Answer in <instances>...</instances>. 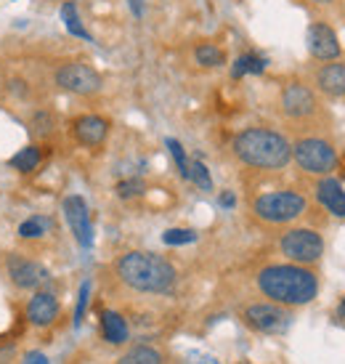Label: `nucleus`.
I'll use <instances>...</instances> for the list:
<instances>
[{"instance_id": "nucleus-5", "label": "nucleus", "mask_w": 345, "mask_h": 364, "mask_svg": "<svg viewBox=\"0 0 345 364\" xmlns=\"http://www.w3.org/2000/svg\"><path fill=\"white\" fill-rule=\"evenodd\" d=\"M292 157L297 168L311 176H329L337 168V152L335 146L319 139V136H308V139H297L292 146Z\"/></svg>"}, {"instance_id": "nucleus-24", "label": "nucleus", "mask_w": 345, "mask_h": 364, "mask_svg": "<svg viewBox=\"0 0 345 364\" xmlns=\"http://www.w3.org/2000/svg\"><path fill=\"white\" fill-rule=\"evenodd\" d=\"M117 364H163V356L152 346H136L133 351L122 356Z\"/></svg>"}, {"instance_id": "nucleus-13", "label": "nucleus", "mask_w": 345, "mask_h": 364, "mask_svg": "<svg viewBox=\"0 0 345 364\" xmlns=\"http://www.w3.org/2000/svg\"><path fill=\"white\" fill-rule=\"evenodd\" d=\"M72 136L75 141L82 144V146H102L109 136V120L102 117V114H80L72 120Z\"/></svg>"}, {"instance_id": "nucleus-12", "label": "nucleus", "mask_w": 345, "mask_h": 364, "mask_svg": "<svg viewBox=\"0 0 345 364\" xmlns=\"http://www.w3.org/2000/svg\"><path fill=\"white\" fill-rule=\"evenodd\" d=\"M244 319L250 327L261 330V333H282L290 324V314L282 306L274 304H255L244 311Z\"/></svg>"}, {"instance_id": "nucleus-1", "label": "nucleus", "mask_w": 345, "mask_h": 364, "mask_svg": "<svg viewBox=\"0 0 345 364\" xmlns=\"http://www.w3.org/2000/svg\"><path fill=\"white\" fill-rule=\"evenodd\" d=\"M258 287L274 304L305 306L319 293V279L308 266L279 263V266H265L263 272L258 274Z\"/></svg>"}, {"instance_id": "nucleus-6", "label": "nucleus", "mask_w": 345, "mask_h": 364, "mask_svg": "<svg viewBox=\"0 0 345 364\" xmlns=\"http://www.w3.org/2000/svg\"><path fill=\"white\" fill-rule=\"evenodd\" d=\"M53 82L59 85L61 91L75 93V96H93L102 91V75L93 70L91 64L85 61H64L53 72Z\"/></svg>"}, {"instance_id": "nucleus-9", "label": "nucleus", "mask_w": 345, "mask_h": 364, "mask_svg": "<svg viewBox=\"0 0 345 364\" xmlns=\"http://www.w3.org/2000/svg\"><path fill=\"white\" fill-rule=\"evenodd\" d=\"M305 41H308L311 56L319 61H337L343 56V46L337 41V32L332 30L329 24H324V21H314V24L308 27Z\"/></svg>"}, {"instance_id": "nucleus-33", "label": "nucleus", "mask_w": 345, "mask_h": 364, "mask_svg": "<svg viewBox=\"0 0 345 364\" xmlns=\"http://www.w3.org/2000/svg\"><path fill=\"white\" fill-rule=\"evenodd\" d=\"M340 316H343V319H345V301H343V304H340Z\"/></svg>"}, {"instance_id": "nucleus-34", "label": "nucleus", "mask_w": 345, "mask_h": 364, "mask_svg": "<svg viewBox=\"0 0 345 364\" xmlns=\"http://www.w3.org/2000/svg\"><path fill=\"white\" fill-rule=\"evenodd\" d=\"M314 3H332V0H314Z\"/></svg>"}, {"instance_id": "nucleus-32", "label": "nucleus", "mask_w": 345, "mask_h": 364, "mask_svg": "<svg viewBox=\"0 0 345 364\" xmlns=\"http://www.w3.org/2000/svg\"><path fill=\"white\" fill-rule=\"evenodd\" d=\"M234 203H236V197H234L231 192L221 194V205H224V208H234Z\"/></svg>"}, {"instance_id": "nucleus-11", "label": "nucleus", "mask_w": 345, "mask_h": 364, "mask_svg": "<svg viewBox=\"0 0 345 364\" xmlns=\"http://www.w3.org/2000/svg\"><path fill=\"white\" fill-rule=\"evenodd\" d=\"M64 218L70 223L75 240L82 245V247H91L93 245V223H91V213H88V205L82 197L72 194L64 200Z\"/></svg>"}, {"instance_id": "nucleus-15", "label": "nucleus", "mask_w": 345, "mask_h": 364, "mask_svg": "<svg viewBox=\"0 0 345 364\" xmlns=\"http://www.w3.org/2000/svg\"><path fill=\"white\" fill-rule=\"evenodd\" d=\"M56 314H59V301L51 293H35L27 304V319L38 327L51 324L56 319Z\"/></svg>"}, {"instance_id": "nucleus-23", "label": "nucleus", "mask_w": 345, "mask_h": 364, "mask_svg": "<svg viewBox=\"0 0 345 364\" xmlns=\"http://www.w3.org/2000/svg\"><path fill=\"white\" fill-rule=\"evenodd\" d=\"M56 128V117L48 109H38L30 120V133L35 139H48Z\"/></svg>"}, {"instance_id": "nucleus-10", "label": "nucleus", "mask_w": 345, "mask_h": 364, "mask_svg": "<svg viewBox=\"0 0 345 364\" xmlns=\"http://www.w3.org/2000/svg\"><path fill=\"white\" fill-rule=\"evenodd\" d=\"M6 269H9L11 282L16 284L19 290H40L43 284L48 282V269L40 266L38 261L21 258V255H11Z\"/></svg>"}, {"instance_id": "nucleus-14", "label": "nucleus", "mask_w": 345, "mask_h": 364, "mask_svg": "<svg viewBox=\"0 0 345 364\" xmlns=\"http://www.w3.org/2000/svg\"><path fill=\"white\" fill-rule=\"evenodd\" d=\"M316 88L329 96V99H340L345 96V64L343 61H329L322 70L316 72Z\"/></svg>"}, {"instance_id": "nucleus-3", "label": "nucleus", "mask_w": 345, "mask_h": 364, "mask_svg": "<svg viewBox=\"0 0 345 364\" xmlns=\"http://www.w3.org/2000/svg\"><path fill=\"white\" fill-rule=\"evenodd\" d=\"M117 277L138 293H170L175 284V269L154 253L133 250L117 261Z\"/></svg>"}, {"instance_id": "nucleus-30", "label": "nucleus", "mask_w": 345, "mask_h": 364, "mask_svg": "<svg viewBox=\"0 0 345 364\" xmlns=\"http://www.w3.org/2000/svg\"><path fill=\"white\" fill-rule=\"evenodd\" d=\"M24 364H48V359L43 354H38V351H32V354L24 356Z\"/></svg>"}, {"instance_id": "nucleus-22", "label": "nucleus", "mask_w": 345, "mask_h": 364, "mask_svg": "<svg viewBox=\"0 0 345 364\" xmlns=\"http://www.w3.org/2000/svg\"><path fill=\"white\" fill-rule=\"evenodd\" d=\"M53 221L51 218H45V215H32L27 221L19 226V237L21 240H40L43 234L51 232Z\"/></svg>"}, {"instance_id": "nucleus-28", "label": "nucleus", "mask_w": 345, "mask_h": 364, "mask_svg": "<svg viewBox=\"0 0 345 364\" xmlns=\"http://www.w3.org/2000/svg\"><path fill=\"white\" fill-rule=\"evenodd\" d=\"M141 192H143V181H141V178H128V181L117 183V197H122V200L138 197Z\"/></svg>"}, {"instance_id": "nucleus-29", "label": "nucleus", "mask_w": 345, "mask_h": 364, "mask_svg": "<svg viewBox=\"0 0 345 364\" xmlns=\"http://www.w3.org/2000/svg\"><path fill=\"white\" fill-rule=\"evenodd\" d=\"M88 295H91V282H82L80 287V298H77V314H75V322H82V314H85V306H88Z\"/></svg>"}, {"instance_id": "nucleus-8", "label": "nucleus", "mask_w": 345, "mask_h": 364, "mask_svg": "<svg viewBox=\"0 0 345 364\" xmlns=\"http://www.w3.org/2000/svg\"><path fill=\"white\" fill-rule=\"evenodd\" d=\"M282 112L290 120H308L319 112V99L303 82H287L282 88Z\"/></svg>"}, {"instance_id": "nucleus-2", "label": "nucleus", "mask_w": 345, "mask_h": 364, "mask_svg": "<svg viewBox=\"0 0 345 364\" xmlns=\"http://www.w3.org/2000/svg\"><path fill=\"white\" fill-rule=\"evenodd\" d=\"M231 149L239 162L261 171H282L292 160V144L271 128H247L236 133Z\"/></svg>"}, {"instance_id": "nucleus-16", "label": "nucleus", "mask_w": 345, "mask_h": 364, "mask_svg": "<svg viewBox=\"0 0 345 364\" xmlns=\"http://www.w3.org/2000/svg\"><path fill=\"white\" fill-rule=\"evenodd\" d=\"M316 197L332 215L345 218V192L337 178H322L316 183Z\"/></svg>"}, {"instance_id": "nucleus-26", "label": "nucleus", "mask_w": 345, "mask_h": 364, "mask_svg": "<svg viewBox=\"0 0 345 364\" xmlns=\"http://www.w3.org/2000/svg\"><path fill=\"white\" fill-rule=\"evenodd\" d=\"M168 149H170L172 160H175V168H178V173H181V178H186L189 181V160H186V152H183L181 141H175V139H168Z\"/></svg>"}, {"instance_id": "nucleus-21", "label": "nucleus", "mask_w": 345, "mask_h": 364, "mask_svg": "<svg viewBox=\"0 0 345 364\" xmlns=\"http://www.w3.org/2000/svg\"><path fill=\"white\" fill-rule=\"evenodd\" d=\"M43 162V152H40V146H24L21 152H16L13 157L9 160V168H13V171H19V173H32V171H38V165Z\"/></svg>"}, {"instance_id": "nucleus-19", "label": "nucleus", "mask_w": 345, "mask_h": 364, "mask_svg": "<svg viewBox=\"0 0 345 364\" xmlns=\"http://www.w3.org/2000/svg\"><path fill=\"white\" fill-rule=\"evenodd\" d=\"M61 21H64V27H67V32H70V35L80 38V41H88V43L93 41L91 32L85 30V24H82L80 11H77V6H75L72 0H67V3L61 6Z\"/></svg>"}, {"instance_id": "nucleus-7", "label": "nucleus", "mask_w": 345, "mask_h": 364, "mask_svg": "<svg viewBox=\"0 0 345 364\" xmlns=\"http://www.w3.org/2000/svg\"><path fill=\"white\" fill-rule=\"evenodd\" d=\"M279 250H282V255L290 263L311 266V263H316L322 258V253H324V240L314 229H290L279 240Z\"/></svg>"}, {"instance_id": "nucleus-27", "label": "nucleus", "mask_w": 345, "mask_h": 364, "mask_svg": "<svg viewBox=\"0 0 345 364\" xmlns=\"http://www.w3.org/2000/svg\"><path fill=\"white\" fill-rule=\"evenodd\" d=\"M197 240V234L192 229H168L163 234V242L165 245H189Z\"/></svg>"}, {"instance_id": "nucleus-17", "label": "nucleus", "mask_w": 345, "mask_h": 364, "mask_svg": "<svg viewBox=\"0 0 345 364\" xmlns=\"http://www.w3.org/2000/svg\"><path fill=\"white\" fill-rule=\"evenodd\" d=\"M102 333H104V341H109L112 346H120L128 341V324H125V319H122L120 314L104 311L102 314Z\"/></svg>"}, {"instance_id": "nucleus-20", "label": "nucleus", "mask_w": 345, "mask_h": 364, "mask_svg": "<svg viewBox=\"0 0 345 364\" xmlns=\"http://www.w3.org/2000/svg\"><path fill=\"white\" fill-rule=\"evenodd\" d=\"M194 61L204 67V70H218V67H224L226 64V53L224 48H218L215 43H199L197 48H194Z\"/></svg>"}, {"instance_id": "nucleus-4", "label": "nucleus", "mask_w": 345, "mask_h": 364, "mask_svg": "<svg viewBox=\"0 0 345 364\" xmlns=\"http://www.w3.org/2000/svg\"><path fill=\"white\" fill-rule=\"evenodd\" d=\"M308 203H305L303 194L297 192H268V194H261L258 200L253 203V213L265 223H290V221H297L300 215L305 213Z\"/></svg>"}, {"instance_id": "nucleus-31", "label": "nucleus", "mask_w": 345, "mask_h": 364, "mask_svg": "<svg viewBox=\"0 0 345 364\" xmlns=\"http://www.w3.org/2000/svg\"><path fill=\"white\" fill-rule=\"evenodd\" d=\"M128 3H131L133 16H136V19H141L143 16V0H128Z\"/></svg>"}, {"instance_id": "nucleus-25", "label": "nucleus", "mask_w": 345, "mask_h": 364, "mask_svg": "<svg viewBox=\"0 0 345 364\" xmlns=\"http://www.w3.org/2000/svg\"><path fill=\"white\" fill-rule=\"evenodd\" d=\"M189 181H194L202 192H210L213 189V178H210V171L204 168V162L194 160L189 162Z\"/></svg>"}, {"instance_id": "nucleus-18", "label": "nucleus", "mask_w": 345, "mask_h": 364, "mask_svg": "<svg viewBox=\"0 0 345 364\" xmlns=\"http://www.w3.org/2000/svg\"><path fill=\"white\" fill-rule=\"evenodd\" d=\"M265 67H268L265 56H261V53H242L231 64V77L234 80H242L244 75H263Z\"/></svg>"}]
</instances>
